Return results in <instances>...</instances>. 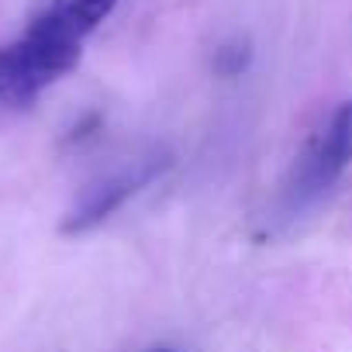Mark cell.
Listing matches in <instances>:
<instances>
[{
    "label": "cell",
    "instance_id": "1",
    "mask_svg": "<svg viewBox=\"0 0 352 352\" xmlns=\"http://www.w3.org/2000/svg\"><path fill=\"white\" fill-rule=\"evenodd\" d=\"M83 38L63 28L52 14H42L28 32L0 45V104L28 107L45 87L80 66Z\"/></svg>",
    "mask_w": 352,
    "mask_h": 352
},
{
    "label": "cell",
    "instance_id": "2",
    "mask_svg": "<svg viewBox=\"0 0 352 352\" xmlns=\"http://www.w3.org/2000/svg\"><path fill=\"white\" fill-rule=\"evenodd\" d=\"M349 166H352V100L338 104L294 159V169L283 184L287 211H300L321 194H328Z\"/></svg>",
    "mask_w": 352,
    "mask_h": 352
},
{
    "label": "cell",
    "instance_id": "3",
    "mask_svg": "<svg viewBox=\"0 0 352 352\" xmlns=\"http://www.w3.org/2000/svg\"><path fill=\"white\" fill-rule=\"evenodd\" d=\"M169 166V155L166 152H148L142 159H131L128 166L100 176V180L87 184L80 190V197L73 201V208L66 211L59 232L63 235H83V232H94L97 225H104L114 211H121L135 194H142L155 176Z\"/></svg>",
    "mask_w": 352,
    "mask_h": 352
},
{
    "label": "cell",
    "instance_id": "4",
    "mask_svg": "<svg viewBox=\"0 0 352 352\" xmlns=\"http://www.w3.org/2000/svg\"><path fill=\"white\" fill-rule=\"evenodd\" d=\"M114 8H118V0H52L45 14H52L73 35L87 38Z\"/></svg>",
    "mask_w": 352,
    "mask_h": 352
},
{
    "label": "cell",
    "instance_id": "5",
    "mask_svg": "<svg viewBox=\"0 0 352 352\" xmlns=\"http://www.w3.org/2000/svg\"><path fill=\"white\" fill-rule=\"evenodd\" d=\"M245 66H249V45L245 42H228L214 56V69L225 73V76H239Z\"/></svg>",
    "mask_w": 352,
    "mask_h": 352
},
{
    "label": "cell",
    "instance_id": "6",
    "mask_svg": "<svg viewBox=\"0 0 352 352\" xmlns=\"http://www.w3.org/2000/svg\"><path fill=\"white\" fill-rule=\"evenodd\" d=\"M155 352H173V349H155Z\"/></svg>",
    "mask_w": 352,
    "mask_h": 352
}]
</instances>
